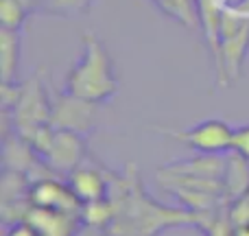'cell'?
<instances>
[{
  "mask_svg": "<svg viewBox=\"0 0 249 236\" xmlns=\"http://www.w3.org/2000/svg\"><path fill=\"white\" fill-rule=\"evenodd\" d=\"M64 90L90 103H105L118 92V74L107 46L94 31L81 37V55L68 70Z\"/></svg>",
  "mask_w": 249,
  "mask_h": 236,
  "instance_id": "obj_1",
  "label": "cell"
},
{
  "mask_svg": "<svg viewBox=\"0 0 249 236\" xmlns=\"http://www.w3.org/2000/svg\"><path fill=\"white\" fill-rule=\"evenodd\" d=\"M31 146L37 151L39 160L46 168L57 173H70L77 166H81L88 158V142L86 133L74 129L53 127L46 125L33 138Z\"/></svg>",
  "mask_w": 249,
  "mask_h": 236,
  "instance_id": "obj_2",
  "label": "cell"
},
{
  "mask_svg": "<svg viewBox=\"0 0 249 236\" xmlns=\"http://www.w3.org/2000/svg\"><path fill=\"white\" fill-rule=\"evenodd\" d=\"M53 116V94L44 81V70H35L20 86V96L13 105V127L16 133L26 142L42 127L51 125Z\"/></svg>",
  "mask_w": 249,
  "mask_h": 236,
  "instance_id": "obj_3",
  "label": "cell"
},
{
  "mask_svg": "<svg viewBox=\"0 0 249 236\" xmlns=\"http://www.w3.org/2000/svg\"><path fill=\"white\" fill-rule=\"evenodd\" d=\"M249 51V13L223 11L221 18V73L219 83H236Z\"/></svg>",
  "mask_w": 249,
  "mask_h": 236,
  "instance_id": "obj_4",
  "label": "cell"
},
{
  "mask_svg": "<svg viewBox=\"0 0 249 236\" xmlns=\"http://www.w3.org/2000/svg\"><path fill=\"white\" fill-rule=\"evenodd\" d=\"M234 129L236 127H232L230 123H225L221 118H208L188 129H179V131L162 129V131H166L168 136H173L175 140H179L181 145H186L188 149L197 151V153L225 155L232 151Z\"/></svg>",
  "mask_w": 249,
  "mask_h": 236,
  "instance_id": "obj_5",
  "label": "cell"
},
{
  "mask_svg": "<svg viewBox=\"0 0 249 236\" xmlns=\"http://www.w3.org/2000/svg\"><path fill=\"white\" fill-rule=\"evenodd\" d=\"M96 108H99V103H90V101L79 99V96H72L66 90H61L53 96L51 125L74 129V131H81L88 136L96 125Z\"/></svg>",
  "mask_w": 249,
  "mask_h": 236,
  "instance_id": "obj_6",
  "label": "cell"
},
{
  "mask_svg": "<svg viewBox=\"0 0 249 236\" xmlns=\"http://www.w3.org/2000/svg\"><path fill=\"white\" fill-rule=\"evenodd\" d=\"M29 201L35 208H46V210H59V212H74L81 215L83 203L77 199L68 182H59L53 177H39L29 188Z\"/></svg>",
  "mask_w": 249,
  "mask_h": 236,
  "instance_id": "obj_7",
  "label": "cell"
},
{
  "mask_svg": "<svg viewBox=\"0 0 249 236\" xmlns=\"http://www.w3.org/2000/svg\"><path fill=\"white\" fill-rule=\"evenodd\" d=\"M109 175V173H107ZM105 175V171L90 164H81L74 171L68 173V186L81 203L101 201V199L109 197V186H112V177Z\"/></svg>",
  "mask_w": 249,
  "mask_h": 236,
  "instance_id": "obj_8",
  "label": "cell"
},
{
  "mask_svg": "<svg viewBox=\"0 0 249 236\" xmlns=\"http://www.w3.org/2000/svg\"><path fill=\"white\" fill-rule=\"evenodd\" d=\"M26 219L35 225L39 236H77L81 215L74 212H59V210H46V208L31 206Z\"/></svg>",
  "mask_w": 249,
  "mask_h": 236,
  "instance_id": "obj_9",
  "label": "cell"
},
{
  "mask_svg": "<svg viewBox=\"0 0 249 236\" xmlns=\"http://www.w3.org/2000/svg\"><path fill=\"white\" fill-rule=\"evenodd\" d=\"M228 155V153H225ZM225 155L214 153H197L195 158L175 160L162 166V171L175 173V175H190V177H212V180H223L225 173Z\"/></svg>",
  "mask_w": 249,
  "mask_h": 236,
  "instance_id": "obj_10",
  "label": "cell"
},
{
  "mask_svg": "<svg viewBox=\"0 0 249 236\" xmlns=\"http://www.w3.org/2000/svg\"><path fill=\"white\" fill-rule=\"evenodd\" d=\"M223 190H225V203L228 206L249 190V160L234 153V151H230L225 155Z\"/></svg>",
  "mask_w": 249,
  "mask_h": 236,
  "instance_id": "obj_11",
  "label": "cell"
},
{
  "mask_svg": "<svg viewBox=\"0 0 249 236\" xmlns=\"http://www.w3.org/2000/svg\"><path fill=\"white\" fill-rule=\"evenodd\" d=\"M20 66V31L0 29V77L2 83H18Z\"/></svg>",
  "mask_w": 249,
  "mask_h": 236,
  "instance_id": "obj_12",
  "label": "cell"
},
{
  "mask_svg": "<svg viewBox=\"0 0 249 236\" xmlns=\"http://www.w3.org/2000/svg\"><path fill=\"white\" fill-rule=\"evenodd\" d=\"M153 4L162 13H166L168 18L181 22L184 26L193 29L195 24H199L197 20V2L195 0H153Z\"/></svg>",
  "mask_w": 249,
  "mask_h": 236,
  "instance_id": "obj_13",
  "label": "cell"
},
{
  "mask_svg": "<svg viewBox=\"0 0 249 236\" xmlns=\"http://www.w3.org/2000/svg\"><path fill=\"white\" fill-rule=\"evenodd\" d=\"M92 0H44L39 4V11L46 16H59V18H74L90 11Z\"/></svg>",
  "mask_w": 249,
  "mask_h": 236,
  "instance_id": "obj_14",
  "label": "cell"
},
{
  "mask_svg": "<svg viewBox=\"0 0 249 236\" xmlns=\"http://www.w3.org/2000/svg\"><path fill=\"white\" fill-rule=\"evenodd\" d=\"M29 9L20 0H0V24L4 29L20 31L29 18Z\"/></svg>",
  "mask_w": 249,
  "mask_h": 236,
  "instance_id": "obj_15",
  "label": "cell"
},
{
  "mask_svg": "<svg viewBox=\"0 0 249 236\" xmlns=\"http://www.w3.org/2000/svg\"><path fill=\"white\" fill-rule=\"evenodd\" d=\"M201 234L203 236H234V223L230 219V212H228V203L223 208L214 212L210 217V221L201 225Z\"/></svg>",
  "mask_w": 249,
  "mask_h": 236,
  "instance_id": "obj_16",
  "label": "cell"
},
{
  "mask_svg": "<svg viewBox=\"0 0 249 236\" xmlns=\"http://www.w3.org/2000/svg\"><path fill=\"white\" fill-rule=\"evenodd\" d=\"M232 151L243 155L245 160H249V125H241V127L234 129Z\"/></svg>",
  "mask_w": 249,
  "mask_h": 236,
  "instance_id": "obj_17",
  "label": "cell"
},
{
  "mask_svg": "<svg viewBox=\"0 0 249 236\" xmlns=\"http://www.w3.org/2000/svg\"><path fill=\"white\" fill-rule=\"evenodd\" d=\"M4 236H39V232L29 219H20L13 223H4Z\"/></svg>",
  "mask_w": 249,
  "mask_h": 236,
  "instance_id": "obj_18",
  "label": "cell"
},
{
  "mask_svg": "<svg viewBox=\"0 0 249 236\" xmlns=\"http://www.w3.org/2000/svg\"><path fill=\"white\" fill-rule=\"evenodd\" d=\"M42 2H44V0H39V4H42Z\"/></svg>",
  "mask_w": 249,
  "mask_h": 236,
  "instance_id": "obj_19",
  "label": "cell"
}]
</instances>
